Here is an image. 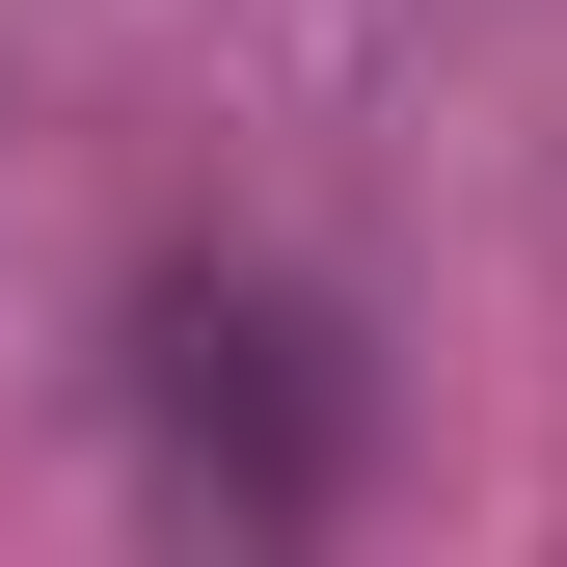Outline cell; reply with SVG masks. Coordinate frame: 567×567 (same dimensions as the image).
<instances>
[{"label": "cell", "instance_id": "6da1fadb", "mask_svg": "<svg viewBox=\"0 0 567 567\" xmlns=\"http://www.w3.org/2000/svg\"><path fill=\"white\" fill-rule=\"evenodd\" d=\"M351 433H379V379H351V324L298 270H163V298H135V460H163L189 514H324Z\"/></svg>", "mask_w": 567, "mask_h": 567}]
</instances>
